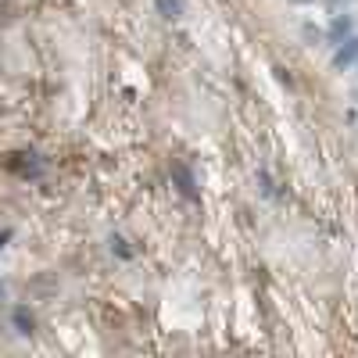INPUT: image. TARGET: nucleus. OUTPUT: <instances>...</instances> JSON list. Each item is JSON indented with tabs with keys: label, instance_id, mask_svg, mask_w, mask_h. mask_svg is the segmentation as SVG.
Here are the masks:
<instances>
[{
	"label": "nucleus",
	"instance_id": "7ed1b4c3",
	"mask_svg": "<svg viewBox=\"0 0 358 358\" xmlns=\"http://www.w3.org/2000/svg\"><path fill=\"white\" fill-rule=\"evenodd\" d=\"M187 8H190V0H155V11L165 22H179V18L187 15Z\"/></svg>",
	"mask_w": 358,
	"mask_h": 358
},
{
	"label": "nucleus",
	"instance_id": "9d476101",
	"mask_svg": "<svg viewBox=\"0 0 358 358\" xmlns=\"http://www.w3.org/2000/svg\"><path fill=\"white\" fill-rule=\"evenodd\" d=\"M0 297H4V283H0Z\"/></svg>",
	"mask_w": 358,
	"mask_h": 358
},
{
	"label": "nucleus",
	"instance_id": "f257e3e1",
	"mask_svg": "<svg viewBox=\"0 0 358 358\" xmlns=\"http://www.w3.org/2000/svg\"><path fill=\"white\" fill-rule=\"evenodd\" d=\"M358 65V33H351L348 40L334 43V54H330V69L334 72H355Z\"/></svg>",
	"mask_w": 358,
	"mask_h": 358
},
{
	"label": "nucleus",
	"instance_id": "20e7f679",
	"mask_svg": "<svg viewBox=\"0 0 358 358\" xmlns=\"http://www.w3.org/2000/svg\"><path fill=\"white\" fill-rule=\"evenodd\" d=\"M11 322H15V330L22 337H33V330H36V319H33V312H29V308H15L11 312Z\"/></svg>",
	"mask_w": 358,
	"mask_h": 358
},
{
	"label": "nucleus",
	"instance_id": "6e6552de",
	"mask_svg": "<svg viewBox=\"0 0 358 358\" xmlns=\"http://www.w3.org/2000/svg\"><path fill=\"white\" fill-rule=\"evenodd\" d=\"M326 4H330V8L337 11V8H344V4H348V0H326Z\"/></svg>",
	"mask_w": 358,
	"mask_h": 358
},
{
	"label": "nucleus",
	"instance_id": "0eeeda50",
	"mask_svg": "<svg viewBox=\"0 0 358 358\" xmlns=\"http://www.w3.org/2000/svg\"><path fill=\"white\" fill-rule=\"evenodd\" d=\"M287 4H294V8H308V4H315V0H287Z\"/></svg>",
	"mask_w": 358,
	"mask_h": 358
},
{
	"label": "nucleus",
	"instance_id": "9b49d317",
	"mask_svg": "<svg viewBox=\"0 0 358 358\" xmlns=\"http://www.w3.org/2000/svg\"><path fill=\"white\" fill-rule=\"evenodd\" d=\"M355 76H358V65H355Z\"/></svg>",
	"mask_w": 358,
	"mask_h": 358
},
{
	"label": "nucleus",
	"instance_id": "39448f33",
	"mask_svg": "<svg viewBox=\"0 0 358 358\" xmlns=\"http://www.w3.org/2000/svg\"><path fill=\"white\" fill-rule=\"evenodd\" d=\"M172 176H176L179 190H183L187 197H194V194H197V190H194V176H190V169H187V165H176V169H172Z\"/></svg>",
	"mask_w": 358,
	"mask_h": 358
},
{
	"label": "nucleus",
	"instance_id": "423d86ee",
	"mask_svg": "<svg viewBox=\"0 0 358 358\" xmlns=\"http://www.w3.org/2000/svg\"><path fill=\"white\" fill-rule=\"evenodd\" d=\"M111 251H118V258H133V251L126 248V236H118V233L111 236Z\"/></svg>",
	"mask_w": 358,
	"mask_h": 358
},
{
	"label": "nucleus",
	"instance_id": "1a4fd4ad",
	"mask_svg": "<svg viewBox=\"0 0 358 358\" xmlns=\"http://www.w3.org/2000/svg\"><path fill=\"white\" fill-rule=\"evenodd\" d=\"M8 236H11V233H0V248H4V241H8Z\"/></svg>",
	"mask_w": 358,
	"mask_h": 358
},
{
	"label": "nucleus",
	"instance_id": "f03ea898",
	"mask_svg": "<svg viewBox=\"0 0 358 358\" xmlns=\"http://www.w3.org/2000/svg\"><path fill=\"white\" fill-rule=\"evenodd\" d=\"M351 33H358V15H351V11H334L330 15V22H326V43H341V40H348Z\"/></svg>",
	"mask_w": 358,
	"mask_h": 358
}]
</instances>
